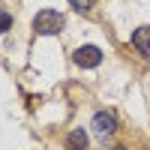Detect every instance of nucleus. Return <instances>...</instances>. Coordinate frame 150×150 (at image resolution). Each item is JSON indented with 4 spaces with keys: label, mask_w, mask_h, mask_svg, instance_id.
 Here are the masks:
<instances>
[{
    "label": "nucleus",
    "mask_w": 150,
    "mask_h": 150,
    "mask_svg": "<svg viewBox=\"0 0 150 150\" xmlns=\"http://www.w3.org/2000/svg\"><path fill=\"white\" fill-rule=\"evenodd\" d=\"M72 60H75V66H81V69H93V66L102 63V51H99L96 45H84V48H78V51L72 54Z\"/></svg>",
    "instance_id": "nucleus-2"
},
{
    "label": "nucleus",
    "mask_w": 150,
    "mask_h": 150,
    "mask_svg": "<svg viewBox=\"0 0 150 150\" xmlns=\"http://www.w3.org/2000/svg\"><path fill=\"white\" fill-rule=\"evenodd\" d=\"M69 3H72L75 9H78V12H87V9L93 6V0H69Z\"/></svg>",
    "instance_id": "nucleus-7"
},
{
    "label": "nucleus",
    "mask_w": 150,
    "mask_h": 150,
    "mask_svg": "<svg viewBox=\"0 0 150 150\" xmlns=\"http://www.w3.org/2000/svg\"><path fill=\"white\" fill-rule=\"evenodd\" d=\"M132 45L138 48L144 57H150V27H138L132 33Z\"/></svg>",
    "instance_id": "nucleus-4"
},
{
    "label": "nucleus",
    "mask_w": 150,
    "mask_h": 150,
    "mask_svg": "<svg viewBox=\"0 0 150 150\" xmlns=\"http://www.w3.org/2000/svg\"><path fill=\"white\" fill-rule=\"evenodd\" d=\"M69 147L72 150H87V132L84 129H72L69 132Z\"/></svg>",
    "instance_id": "nucleus-5"
},
{
    "label": "nucleus",
    "mask_w": 150,
    "mask_h": 150,
    "mask_svg": "<svg viewBox=\"0 0 150 150\" xmlns=\"http://www.w3.org/2000/svg\"><path fill=\"white\" fill-rule=\"evenodd\" d=\"M12 27V15H9V12H3V9H0V33H6Z\"/></svg>",
    "instance_id": "nucleus-6"
},
{
    "label": "nucleus",
    "mask_w": 150,
    "mask_h": 150,
    "mask_svg": "<svg viewBox=\"0 0 150 150\" xmlns=\"http://www.w3.org/2000/svg\"><path fill=\"white\" fill-rule=\"evenodd\" d=\"M63 24H66V18L60 15V12L45 9V12H39V15L33 18V30L39 33V36H51V33H60V30H63Z\"/></svg>",
    "instance_id": "nucleus-1"
},
{
    "label": "nucleus",
    "mask_w": 150,
    "mask_h": 150,
    "mask_svg": "<svg viewBox=\"0 0 150 150\" xmlns=\"http://www.w3.org/2000/svg\"><path fill=\"white\" fill-rule=\"evenodd\" d=\"M93 132L96 135H114L117 132V123H114V114H111V111H99V114L93 117Z\"/></svg>",
    "instance_id": "nucleus-3"
}]
</instances>
